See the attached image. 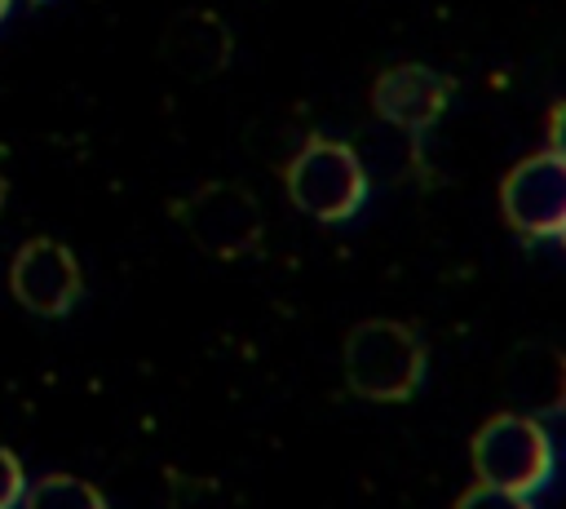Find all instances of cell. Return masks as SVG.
Wrapping results in <instances>:
<instances>
[{
    "label": "cell",
    "instance_id": "1",
    "mask_svg": "<svg viewBox=\"0 0 566 509\" xmlns=\"http://www.w3.org/2000/svg\"><path fill=\"white\" fill-rule=\"evenodd\" d=\"M345 381L371 403H402L424 381V345L407 323L367 319L345 336Z\"/></svg>",
    "mask_w": 566,
    "mask_h": 509
},
{
    "label": "cell",
    "instance_id": "2",
    "mask_svg": "<svg viewBox=\"0 0 566 509\" xmlns=\"http://www.w3.org/2000/svg\"><path fill=\"white\" fill-rule=\"evenodd\" d=\"M287 199L314 221H345L367 199L363 155L332 137H310L283 168Z\"/></svg>",
    "mask_w": 566,
    "mask_h": 509
},
{
    "label": "cell",
    "instance_id": "3",
    "mask_svg": "<svg viewBox=\"0 0 566 509\" xmlns=\"http://www.w3.org/2000/svg\"><path fill=\"white\" fill-rule=\"evenodd\" d=\"M473 474L478 482L535 496L553 478V443L544 425L526 412H500L473 434Z\"/></svg>",
    "mask_w": 566,
    "mask_h": 509
},
{
    "label": "cell",
    "instance_id": "4",
    "mask_svg": "<svg viewBox=\"0 0 566 509\" xmlns=\"http://www.w3.org/2000/svg\"><path fill=\"white\" fill-rule=\"evenodd\" d=\"M504 221L526 239H562L566 230V159L557 150L526 155L500 186Z\"/></svg>",
    "mask_w": 566,
    "mask_h": 509
},
{
    "label": "cell",
    "instance_id": "5",
    "mask_svg": "<svg viewBox=\"0 0 566 509\" xmlns=\"http://www.w3.org/2000/svg\"><path fill=\"white\" fill-rule=\"evenodd\" d=\"M186 235L212 252V257H239L248 248H256L261 239V208L252 199V190L234 186V181H212L203 190H195L181 208H177Z\"/></svg>",
    "mask_w": 566,
    "mask_h": 509
},
{
    "label": "cell",
    "instance_id": "6",
    "mask_svg": "<svg viewBox=\"0 0 566 509\" xmlns=\"http://www.w3.org/2000/svg\"><path fill=\"white\" fill-rule=\"evenodd\" d=\"M9 288L22 310L57 319L80 297V261L57 239H31L18 248V257L9 266Z\"/></svg>",
    "mask_w": 566,
    "mask_h": 509
},
{
    "label": "cell",
    "instance_id": "7",
    "mask_svg": "<svg viewBox=\"0 0 566 509\" xmlns=\"http://www.w3.org/2000/svg\"><path fill=\"white\" fill-rule=\"evenodd\" d=\"M447 97H451V80L429 71V66H389L376 75L371 84V106L385 124L402 128V133H424L442 111H447Z\"/></svg>",
    "mask_w": 566,
    "mask_h": 509
},
{
    "label": "cell",
    "instance_id": "8",
    "mask_svg": "<svg viewBox=\"0 0 566 509\" xmlns=\"http://www.w3.org/2000/svg\"><path fill=\"white\" fill-rule=\"evenodd\" d=\"M504 394L513 398V412L544 416L566 407V354L548 345H522L504 363Z\"/></svg>",
    "mask_w": 566,
    "mask_h": 509
},
{
    "label": "cell",
    "instance_id": "9",
    "mask_svg": "<svg viewBox=\"0 0 566 509\" xmlns=\"http://www.w3.org/2000/svg\"><path fill=\"white\" fill-rule=\"evenodd\" d=\"M164 58L181 75L203 80V75H212V71L226 66V58H230V31L212 13H199V9L195 13H181L168 27V35H164Z\"/></svg>",
    "mask_w": 566,
    "mask_h": 509
},
{
    "label": "cell",
    "instance_id": "10",
    "mask_svg": "<svg viewBox=\"0 0 566 509\" xmlns=\"http://www.w3.org/2000/svg\"><path fill=\"white\" fill-rule=\"evenodd\" d=\"M22 509H106L102 491L84 478L71 474H44L35 482H27L22 491Z\"/></svg>",
    "mask_w": 566,
    "mask_h": 509
},
{
    "label": "cell",
    "instance_id": "11",
    "mask_svg": "<svg viewBox=\"0 0 566 509\" xmlns=\"http://www.w3.org/2000/svg\"><path fill=\"white\" fill-rule=\"evenodd\" d=\"M455 509H535V505H531V496H517V491L478 482V487H469V491L455 500Z\"/></svg>",
    "mask_w": 566,
    "mask_h": 509
},
{
    "label": "cell",
    "instance_id": "12",
    "mask_svg": "<svg viewBox=\"0 0 566 509\" xmlns=\"http://www.w3.org/2000/svg\"><path fill=\"white\" fill-rule=\"evenodd\" d=\"M22 491H27V474H22V460L0 447V509H13L22 505Z\"/></svg>",
    "mask_w": 566,
    "mask_h": 509
},
{
    "label": "cell",
    "instance_id": "13",
    "mask_svg": "<svg viewBox=\"0 0 566 509\" xmlns=\"http://www.w3.org/2000/svg\"><path fill=\"white\" fill-rule=\"evenodd\" d=\"M548 150H557L566 159V102L553 106V115H548Z\"/></svg>",
    "mask_w": 566,
    "mask_h": 509
},
{
    "label": "cell",
    "instance_id": "14",
    "mask_svg": "<svg viewBox=\"0 0 566 509\" xmlns=\"http://www.w3.org/2000/svg\"><path fill=\"white\" fill-rule=\"evenodd\" d=\"M9 4H13V0H0V18H4V13H9Z\"/></svg>",
    "mask_w": 566,
    "mask_h": 509
},
{
    "label": "cell",
    "instance_id": "15",
    "mask_svg": "<svg viewBox=\"0 0 566 509\" xmlns=\"http://www.w3.org/2000/svg\"><path fill=\"white\" fill-rule=\"evenodd\" d=\"M0 208H4V181H0Z\"/></svg>",
    "mask_w": 566,
    "mask_h": 509
},
{
    "label": "cell",
    "instance_id": "16",
    "mask_svg": "<svg viewBox=\"0 0 566 509\" xmlns=\"http://www.w3.org/2000/svg\"><path fill=\"white\" fill-rule=\"evenodd\" d=\"M562 243H566V230H562Z\"/></svg>",
    "mask_w": 566,
    "mask_h": 509
}]
</instances>
